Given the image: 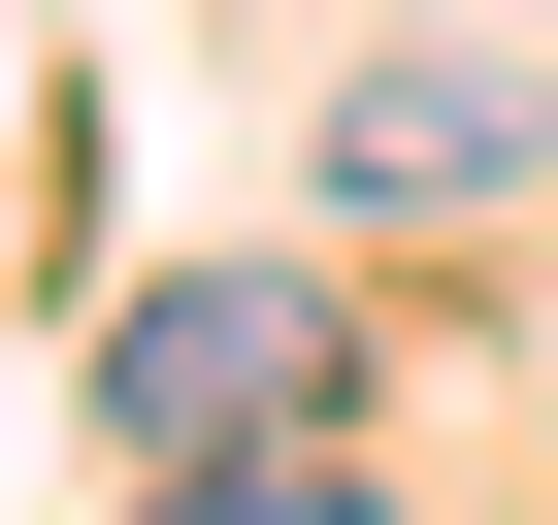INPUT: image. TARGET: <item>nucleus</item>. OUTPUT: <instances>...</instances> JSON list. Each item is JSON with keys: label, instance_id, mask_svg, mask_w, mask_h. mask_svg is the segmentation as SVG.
I'll return each instance as SVG.
<instances>
[{"label": "nucleus", "instance_id": "f257e3e1", "mask_svg": "<svg viewBox=\"0 0 558 525\" xmlns=\"http://www.w3.org/2000/svg\"><path fill=\"white\" fill-rule=\"evenodd\" d=\"M296 394H329V296H296V262H165V296L99 329V427L132 460H263Z\"/></svg>", "mask_w": 558, "mask_h": 525}, {"label": "nucleus", "instance_id": "f03ea898", "mask_svg": "<svg viewBox=\"0 0 558 525\" xmlns=\"http://www.w3.org/2000/svg\"><path fill=\"white\" fill-rule=\"evenodd\" d=\"M329 164H362V197H493V164H525V99H493V66H362V99H329Z\"/></svg>", "mask_w": 558, "mask_h": 525}, {"label": "nucleus", "instance_id": "7ed1b4c3", "mask_svg": "<svg viewBox=\"0 0 558 525\" xmlns=\"http://www.w3.org/2000/svg\"><path fill=\"white\" fill-rule=\"evenodd\" d=\"M165 525H362V492H329L296 427H263V460H165Z\"/></svg>", "mask_w": 558, "mask_h": 525}]
</instances>
